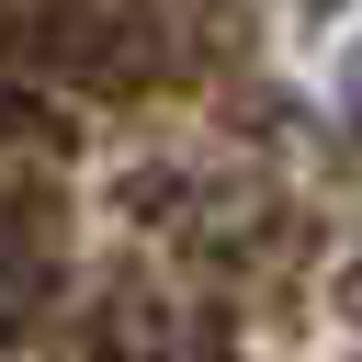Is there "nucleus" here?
Listing matches in <instances>:
<instances>
[{"instance_id": "obj_1", "label": "nucleus", "mask_w": 362, "mask_h": 362, "mask_svg": "<svg viewBox=\"0 0 362 362\" xmlns=\"http://www.w3.org/2000/svg\"><path fill=\"white\" fill-rule=\"evenodd\" d=\"M339 102H351V113H362V34H351V45H339Z\"/></svg>"}]
</instances>
